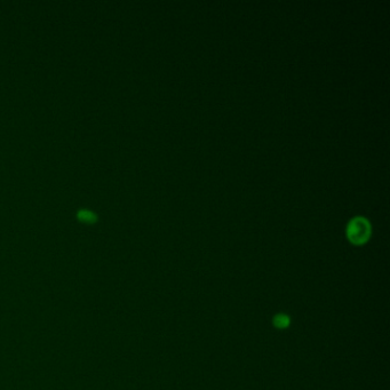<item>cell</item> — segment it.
Listing matches in <instances>:
<instances>
[{"label":"cell","mask_w":390,"mask_h":390,"mask_svg":"<svg viewBox=\"0 0 390 390\" xmlns=\"http://www.w3.org/2000/svg\"><path fill=\"white\" fill-rule=\"evenodd\" d=\"M371 236V224L362 216H357L349 222L347 227V237L353 244L362 245L369 241Z\"/></svg>","instance_id":"1"},{"label":"cell","mask_w":390,"mask_h":390,"mask_svg":"<svg viewBox=\"0 0 390 390\" xmlns=\"http://www.w3.org/2000/svg\"><path fill=\"white\" fill-rule=\"evenodd\" d=\"M77 216L79 220L88 222V223H92V222L97 220V215L93 211H90V209H80V211H78Z\"/></svg>","instance_id":"2"},{"label":"cell","mask_w":390,"mask_h":390,"mask_svg":"<svg viewBox=\"0 0 390 390\" xmlns=\"http://www.w3.org/2000/svg\"><path fill=\"white\" fill-rule=\"evenodd\" d=\"M274 325L277 327V329H286V327L290 325V318H288V316L284 314H279L277 315L276 317L274 318Z\"/></svg>","instance_id":"3"}]
</instances>
